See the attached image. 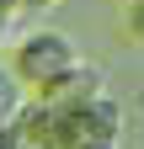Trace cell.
<instances>
[{
    "label": "cell",
    "mask_w": 144,
    "mask_h": 149,
    "mask_svg": "<svg viewBox=\"0 0 144 149\" xmlns=\"http://www.w3.org/2000/svg\"><path fill=\"white\" fill-rule=\"evenodd\" d=\"M80 64V48H75V37L59 32V27H38V32H27L22 43H16L11 53V74H16V85H32V91H48L53 80H64L69 69Z\"/></svg>",
    "instance_id": "6da1fadb"
},
{
    "label": "cell",
    "mask_w": 144,
    "mask_h": 149,
    "mask_svg": "<svg viewBox=\"0 0 144 149\" xmlns=\"http://www.w3.org/2000/svg\"><path fill=\"white\" fill-rule=\"evenodd\" d=\"M96 96H101V69H96V64H75L64 80H53V85H48V101L59 107V112L85 107V101H96Z\"/></svg>",
    "instance_id": "7a4b0ae2"
},
{
    "label": "cell",
    "mask_w": 144,
    "mask_h": 149,
    "mask_svg": "<svg viewBox=\"0 0 144 149\" xmlns=\"http://www.w3.org/2000/svg\"><path fill=\"white\" fill-rule=\"evenodd\" d=\"M16 112H22V85H16V74L0 64V128H6Z\"/></svg>",
    "instance_id": "3957f363"
},
{
    "label": "cell",
    "mask_w": 144,
    "mask_h": 149,
    "mask_svg": "<svg viewBox=\"0 0 144 149\" xmlns=\"http://www.w3.org/2000/svg\"><path fill=\"white\" fill-rule=\"evenodd\" d=\"M38 6H53V0H16V11H38Z\"/></svg>",
    "instance_id": "277c9868"
},
{
    "label": "cell",
    "mask_w": 144,
    "mask_h": 149,
    "mask_svg": "<svg viewBox=\"0 0 144 149\" xmlns=\"http://www.w3.org/2000/svg\"><path fill=\"white\" fill-rule=\"evenodd\" d=\"M6 32H11V16H0V43H6Z\"/></svg>",
    "instance_id": "5b68a950"
}]
</instances>
